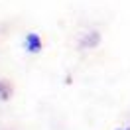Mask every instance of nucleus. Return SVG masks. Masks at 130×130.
I'll return each instance as SVG.
<instances>
[{
	"label": "nucleus",
	"mask_w": 130,
	"mask_h": 130,
	"mask_svg": "<svg viewBox=\"0 0 130 130\" xmlns=\"http://www.w3.org/2000/svg\"><path fill=\"white\" fill-rule=\"evenodd\" d=\"M24 45H26V49H28L30 53H38V51L41 49V40H40V36H38V34H28V36H26Z\"/></svg>",
	"instance_id": "obj_1"
},
{
	"label": "nucleus",
	"mask_w": 130,
	"mask_h": 130,
	"mask_svg": "<svg viewBox=\"0 0 130 130\" xmlns=\"http://www.w3.org/2000/svg\"><path fill=\"white\" fill-rule=\"evenodd\" d=\"M122 130H130V128H122Z\"/></svg>",
	"instance_id": "obj_2"
}]
</instances>
